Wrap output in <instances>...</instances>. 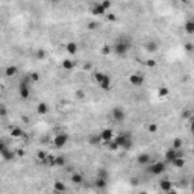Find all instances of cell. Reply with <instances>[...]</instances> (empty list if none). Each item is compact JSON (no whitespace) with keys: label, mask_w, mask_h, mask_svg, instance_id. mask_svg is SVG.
<instances>
[{"label":"cell","mask_w":194,"mask_h":194,"mask_svg":"<svg viewBox=\"0 0 194 194\" xmlns=\"http://www.w3.org/2000/svg\"><path fill=\"white\" fill-rule=\"evenodd\" d=\"M129 82H131L132 85L135 86H140V85H143V82H144V78L141 74H137V73H133L131 74V78H129Z\"/></svg>","instance_id":"52a82bcc"},{"label":"cell","mask_w":194,"mask_h":194,"mask_svg":"<svg viewBox=\"0 0 194 194\" xmlns=\"http://www.w3.org/2000/svg\"><path fill=\"white\" fill-rule=\"evenodd\" d=\"M15 156H18V158H21V156H25V150H23V149H20V150H17V152H15Z\"/></svg>","instance_id":"bcb514c9"},{"label":"cell","mask_w":194,"mask_h":194,"mask_svg":"<svg viewBox=\"0 0 194 194\" xmlns=\"http://www.w3.org/2000/svg\"><path fill=\"white\" fill-rule=\"evenodd\" d=\"M156 61L155 59H147V61H146V65H147V67H150V68H153V67H156Z\"/></svg>","instance_id":"8d00e7d4"},{"label":"cell","mask_w":194,"mask_h":194,"mask_svg":"<svg viewBox=\"0 0 194 194\" xmlns=\"http://www.w3.org/2000/svg\"><path fill=\"white\" fill-rule=\"evenodd\" d=\"M43 162L46 164V165H49V167H53V165H55V156L47 153V156L44 158V161H43Z\"/></svg>","instance_id":"44dd1931"},{"label":"cell","mask_w":194,"mask_h":194,"mask_svg":"<svg viewBox=\"0 0 194 194\" xmlns=\"http://www.w3.org/2000/svg\"><path fill=\"white\" fill-rule=\"evenodd\" d=\"M125 117H126V114H125V111H123L121 108H114L112 109V118L115 121H123Z\"/></svg>","instance_id":"8992f818"},{"label":"cell","mask_w":194,"mask_h":194,"mask_svg":"<svg viewBox=\"0 0 194 194\" xmlns=\"http://www.w3.org/2000/svg\"><path fill=\"white\" fill-rule=\"evenodd\" d=\"M137 161H138V164H147V162L150 161V156H149L147 153H143V155H140V156L137 158Z\"/></svg>","instance_id":"603a6c76"},{"label":"cell","mask_w":194,"mask_h":194,"mask_svg":"<svg viewBox=\"0 0 194 194\" xmlns=\"http://www.w3.org/2000/svg\"><path fill=\"white\" fill-rule=\"evenodd\" d=\"M100 5H102V8H103L105 11H108V9H109L111 6H112V3H111L109 0H105V2H102Z\"/></svg>","instance_id":"e575fe53"},{"label":"cell","mask_w":194,"mask_h":194,"mask_svg":"<svg viewBox=\"0 0 194 194\" xmlns=\"http://www.w3.org/2000/svg\"><path fill=\"white\" fill-rule=\"evenodd\" d=\"M8 114V111H6V108L5 106H0V117H5Z\"/></svg>","instance_id":"b9f144b4"},{"label":"cell","mask_w":194,"mask_h":194,"mask_svg":"<svg viewBox=\"0 0 194 194\" xmlns=\"http://www.w3.org/2000/svg\"><path fill=\"white\" fill-rule=\"evenodd\" d=\"M65 49H67L68 53H76V52H78V44L76 43H68L65 46Z\"/></svg>","instance_id":"cb8c5ba5"},{"label":"cell","mask_w":194,"mask_h":194,"mask_svg":"<svg viewBox=\"0 0 194 194\" xmlns=\"http://www.w3.org/2000/svg\"><path fill=\"white\" fill-rule=\"evenodd\" d=\"M105 144H106V147H108V149H111V150H117V149H118V146L115 144V141H114V140H111V141H106V143H105Z\"/></svg>","instance_id":"4dcf8cb0"},{"label":"cell","mask_w":194,"mask_h":194,"mask_svg":"<svg viewBox=\"0 0 194 194\" xmlns=\"http://www.w3.org/2000/svg\"><path fill=\"white\" fill-rule=\"evenodd\" d=\"M129 47H131V43H129L127 39H125V38H120L118 41L115 43V46H114V52L117 55H125L126 52L129 50Z\"/></svg>","instance_id":"7a4b0ae2"},{"label":"cell","mask_w":194,"mask_h":194,"mask_svg":"<svg viewBox=\"0 0 194 194\" xmlns=\"http://www.w3.org/2000/svg\"><path fill=\"white\" fill-rule=\"evenodd\" d=\"M62 68L64 70H73L74 68V61H71V59H64L62 61Z\"/></svg>","instance_id":"d6986e66"},{"label":"cell","mask_w":194,"mask_h":194,"mask_svg":"<svg viewBox=\"0 0 194 194\" xmlns=\"http://www.w3.org/2000/svg\"><path fill=\"white\" fill-rule=\"evenodd\" d=\"M100 88H102V90H105V91H108L109 88H111V78H109L108 74H105V79L102 80Z\"/></svg>","instance_id":"5bb4252c"},{"label":"cell","mask_w":194,"mask_h":194,"mask_svg":"<svg viewBox=\"0 0 194 194\" xmlns=\"http://www.w3.org/2000/svg\"><path fill=\"white\" fill-rule=\"evenodd\" d=\"M108 185V179H103V178H97L96 179V187L99 190H103V188H106Z\"/></svg>","instance_id":"e0dca14e"},{"label":"cell","mask_w":194,"mask_h":194,"mask_svg":"<svg viewBox=\"0 0 194 194\" xmlns=\"http://www.w3.org/2000/svg\"><path fill=\"white\" fill-rule=\"evenodd\" d=\"M6 149H8V147H6V144H5V141L0 140V153H2L3 150H6Z\"/></svg>","instance_id":"7bdbcfd3"},{"label":"cell","mask_w":194,"mask_h":194,"mask_svg":"<svg viewBox=\"0 0 194 194\" xmlns=\"http://www.w3.org/2000/svg\"><path fill=\"white\" fill-rule=\"evenodd\" d=\"M147 131H149V133L158 132V125H156V123H150V125L147 126Z\"/></svg>","instance_id":"d6a6232c"},{"label":"cell","mask_w":194,"mask_h":194,"mask_svg":"<svg viewBox=\"0 0 194 194\" xmlns=\"http://www.w3.org/2000/svg\"><path fill=\"white\" fill-rule=\"evenodd\" d=\"M141 194H146V193H141Z\"/></svg>","instance_id":"c3c4849f"},{"label":"cell","mask_w":194,"mask_h":194,"mask_svg":"<svg viewBox=\"0 0 194 194\" xmlns=\"http://www.w3.org/2000/svg\"><path fill=\"white\" fill-rule=\"evenodd\" d=\"M29 78H31V82H38L39 80V74L38 73H32Z\"/></svg>","instance_id":"74e56055"},{"label":"cell","mask_w":194,"mask_h":194,"mask_svg":"<svg viewBox=\"0 0 194 194\" xmlns=\"http://www.w3.org/2000/svg\"><path fill=\"white\" fill-rule=\"evenodd\" d=\"M55 191L56 193H64L65 191V185H64L62 182H59V180L55 182Z\"/></svg>","instance_id":"4316f807"},{"label":"cell","mask_w":194,"mask_h":194,"mask_svg":"<svg viewBox=\"0 0 194 194\" xmlns=\"http://www.w3.org/2000/svg\"><path fill=\"white\" fill-rule=\"evenodd\" d=\"M185 31H187V33H190V35L194 33V21L190 20V21L185 23Z\"/></svg>","instance_id":"d4e9b609"},{"label":"cell","mask_w":194,"mask_h":194,"mask_svg":"<svg viewBox=\"0 0 194 194\" xmlns=\"http://www.w3.org/2000/svg\"><path fill=\"white\" fill-rule=\"evenodd\" d=\"M180 147H182V140H180V138H176V140L173 141V147H172V149L179 150Z\"/></svg>","instance_id":"1f68e13d"},{"label":"cell","mask_w":194,"mask_h":194,"mask_svg":"<svg viewBox=\"0 0 194 194\" xmlns=\"http://www.w3.org/2000/svg\"><path fill=\"white\" fill-rule=\"evenodd\" d=\"M149 170H150L152 174H161V173L165 172V162H164V161H158V162H155Z\"/></svg>","instance_id":"5b68a950"},{"label":"cell","mask_w":194,"mask_h":194,"mask_svg":"<svg viewBox=\"0 0 194 194\" xmlns=\"http://www.w3.org/2000/svg\"><path fill=\"white\" fill-rule=\"evenodd\" d=\"M187 50H193V46L191 44H187Z\"/></svg>","instance_id":"7dc6e473"},{"label":"cell","mask_w":194,"mask_h":194,"mask_svg":"<svg viewBox=\"0 0 194 194\" xmlns=\"http://www.w3.org/2000/svg\"><path fill=\"white\" fill-rule=\"evenodd\" d=\"M106 20L108 21H115V15L114 14H106Z\"/></svg>","instance_id":"ee69618b"},{"label":"cell","mask_w":194,"mask_h":194,"mask_svg":"<svg viewBox=\"0 0 194 194\" xmlns=\"http://www.w3.org/2000/svg\"><path fill=\"white\" fill-rule=\"evenodd\" d=\"M23 133H25V132H23L21 127H12V129H11V135H12L14 138H21Z\"/></svg>","instance_id":"ac0fdd59"},{"label":"cell","mask_w":194,"mask_h":194,"mask_svg":"<svg viewBox=\"0 0 194 194\" xmlns=\"http://www.w3.org/2000/svg\"><path fill=\"white\" fill-rule=\"evenodd\" d=\"M168 88H165V86H161L159 90H158V96L159 97H165V96H168Z\"/></svg>","instance_id":"f546056e"},{"label":"cell","mask_w":194,"mask_h":194,"mask_svg":"<svg viewBox=\"0 0 194 194\" xmlns=\"http://www.w3.org/2000/svg\"><path fill=\"white\" fill-rule=\"evenodd\" d=\"M114 141L118 147H123V149H131L132 146V137L129 133H120Z\"/></svg>","instance_id":"6da1fadb"},{"label":"cell","mask_w":194,"mask_h":194,"mask_svg":"<svg viewBox=\"0 0 194 194\" xmlns=\"http://www.w3.org/2000/svg\"><path fill=\"white\" fill-rule=\"evenodd\" d=\"M44 58H46V50L43 49L37 50V59H44Z\"/></svg>","instance_id":"836d02e7"},{"label":"cell","mask_w":194,"mask_h":194,"mask_svg":"<svg viewBox=\"0 0 194 194\" xmlns=\"http://www.w3.org/2000/svg\"><path fill=\"white\" fill-rule=\"evenodd\" d=\"M17 71H18V68H17L15 65H9V67H6V70H5V74H6L8 78H12V76L17 74Z\"/></svg>","instance_id":"2e32d148"},{"label":"cell","mask_w":194,"mask_h":194,"mask_svg":"<svg viewBox=\"0 0 194 194\" xmlns=\"http://www.w3.org/2000/svg\"><path fill=\"white\" fill-rule=\"evenodd\" d=\"M67 141H68V135L67 133H58L55 140H53V144H55V147H64V146L67 144Z\"/></svg>","instance_id":"277c9868"},{"label":"cell","mask_w":194,"mask_h":194,"mask_svg":"<svg viewBox=\"0 0 194 194\" xmlns=\"http://www.w3.org/2000/svg\"><path fill=\"white\" fill-rule=\"evenodd\" d=\"M178 156H180L178 153V150H174V149H168L165 152V162H173Z\"/></svg>","instance_id":"9c48e42d"},{"label":"cell","mask_w":194,"mask_h":194,"mask_svg":"<svg viewBox=\"0 0 194 194\" xmlns=\"http://www.w3.org/2000/svg\"><path fill=\"white\" fill-rule=\"evenodd\" d=\"M46 156H47V153H46L44 150H39V152H37V158H38L39 161H44V158H46Z\"/></svg>","instance_id":"d590c367"},{"label":"cell","mask_w":194,"mask_h":194,"mask_svg":"<svg viewBox=\"0 0 194 194\" xmlns=\"http://www.w3.org/2000/svg\"><path fill=\"white\" fill-rule=\"evenodd\" d=\"M100 141H102V140H100V135H96V133H94V135H91V137H90L88 143H90L91 146H97Z\"/></svg>","instance_id":"7402d4cb"},{"label":"cell","mask_w":194,"mask_h":194,"mask_svg":"<svg viewBox=\"0 0 194 194\" xmlns=\"http://www.w3.org/2000/svg\"><path fill=\"white\" fill-rule=\"evenodd\" d=\"M76 97H78V99H84L85 97V91L84 90H78V91H76Z\"/></svg>","instance_id":"f35d334b"},{"label":"cell","mask_w":194,"mask_h":194,"mask_svg":"<svg viewBox=\"0 0 194 194\" xmlns=\"http://www.w3.org/2000/svg\"><path fill=\"white\" fill-rule=\"evenodd\" d=\"M97 178H103V179H108V173L105 172V170H100V172H99V176Z\"/></svg>","instance_id":"ab89813d"},{"label":"cell","mask_w":194,"mask_h":194,"mask_svg":"<svg viewBox=\"0 0 194 194\" xmlns=\"http://www.w3.org/2000/svg\"><path fill=\"white\" fill-rule=\"evenodd\" d=\"M71 182L73 184H76V185H79V184H82V182H84V176H82L80 173H73L71 174Z\"/></svg>","instance_id":"9a60e30c"},{"label":"cell","mask_w":194,"mask_h":194,"mask_svg":"<svg viewBox=\"0 0 194 194\" xmlns=\"http://www.w3.org/2000/svg\"><path fill=\"white\" fill-rule=\"evenodd\" d=\"M29 82H31V78H25L21 80V84H20V97L21 99H29V96H31Z\"/></svg>","instance_id":"3957f363"},{"label":"cell","mask_w":194,"mask_h":194,"mask_svg":"<svg viewBox=\"0 0 194 194\" xmlns=\"http://www.w3.org/2000/svg\"><path fill=\"white\" fill-rule=\"evenodd\" d=\"M99 25H97V23H94V21H91V23H88V29H91V31H93V29H96Z\"/></svg>","instance_id":"f6af8a7d"},{"label":"cell","mask_w":194,"mask_h":194,"mask_svg":"<svg viewBox=\"0 0 194 194\" xmlns=\"http://www.w3.org/2000/svg\"><path fill=\"white\" fill-rule=\"evenodd\" d=\"M55 165L64 167V165H65V159H64L62 156H55Z\"/></svg>","instance_id":"f1b7e54d"},{"label":"cell","mask_w":194,"mask_h":194,"mask_svg":"<svg viewBox=\"0 0 194 194\" xmlns=\"http://www.w3.org/2000/svg\"><path fill=\"white\" fill-rule=\"evenodd\" d=\"M146 49H147L149 52H155L158 49V43H156V41H150V43L146 44Z\"/></svg>","instance_id":"83f0119b"},{"label":"cell","mask_w":194,"mask_h":194,"mask_svg":"<svg viewBox=\"0 0 194 194\" xmlns=\"http://www.w3.org/2000/svg\"><path fill=\"white\" fill-rule=\"evenodd\" d=\"M159 188L164 193H170L173 190V185H172V182H170L168 179H162V180H159Z\"/></svg>","instance_id":"ba28073f"},{"label":"cell","mask_w":194,"mask_h":194,"mask_svg":"<svg viewBox=\"0 0 194 194\" xmlns=\"http://www.w3.org/2000/svg\"><path fill=\"white\" fill-rule=\"evenodd\" d=\"M37 112L41 114V115H46L47 112H49V106H47V103H44V102L38 103L37 105Z\"/></svg>","instance_id":"4fadbf2b"},{"label":"cell","mask_w":194,"mask_h":194,"mask_svg":"<svg viewBox=\"0 0 194 194\" xmlns=\"http://www.w3.org/2000/svg\"><path fill=\"white\" fill-rule=\"evenodd\" d=\"M93 14L94 15H105V14H106V11L102 8L100 3H94L93 5Z\"/></svg>","instance_id":"8fae6325"},{"label":"cell","mask_w":194,"mask_h":194,"mask_svg":"<svg viewBox=\"0 0 194 194\" xmlns=\"http://www.w3.org/2000/svg\"><path fill=\"white\" fill-rule=\"evenodd\" d=\"M112 129H103L102 131V133H100V140L102 141H105V143H106V141H111L112 140Z\"/></svg>","instance_id":"30bf717a"},{"label":"cell","mask_w":194,"mask_h":194,"mask_svg":"<svg viewBox=\"0 0 194 194\" xmlns=\"http://www.w3.org/2000/svg\"><path fill=\"white\" fill-rule=\"evenodd\" d=\"M93 79L97 82V85H100L102 80L105 79V73H102V71H96V73L93 74Z\"/></svg>","instance_id":"ffe728a7"},{"label":"cell","mask_w":194,"mask_h":194,"mask_svg":"<svg viewBox=\"0 0 194 194\" xmlns=\"http://www.w3.org/2000/svg\"><path fill=\"white\" fill-rule=\"evenodd\" d=\"M0 155H2V158H3L5 161H11V159H14V158H15V152L6 149V150H3Z\"/></svg>","instance_id":"7c38bea8"},{"label":"cell","mask_w":194,"mask_h":194,"mask_svg":"<svg viewBox=\"0 0 194 194\" xmlns=\"http://www.w3.org/2000/svg\"><path fill=\"white\" fill-rule=\"evenodd\" d=\"M111 50H112V49H111L109 46H105L103 50H102V53H103V55H108V53H111Z\"/></svg>","instance_id":"60d3db41"},{"label":"cell","mask_w":194,"mask_h":194,"mask_svg":"<svg viewBox=\"0 0 194 194\" xmlns=\"http://www.w3.org/2000/svg\"><path fill=\"white\" fill-rule=\"evenodd\" d=\"M173 164V165L174 167H178V168H180V167H184V164H185V161H184V158H182V156H178V158H176V159L172 162Z\"/></svg>","instance_id":"484cf974"}]
</instances>
